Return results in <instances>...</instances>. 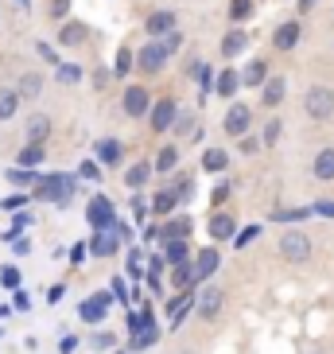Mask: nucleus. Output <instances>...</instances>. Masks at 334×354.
Returning a JSON list of instances; mask_svg holds the SVG:
<instances>
[{
  "label": "nucleus",
  "mask_w": 334,
  "mask_h": 354,
  "mask_svg": "<svg viewBox=\"0 0 334 354\" xmlns=\"http://www.w3.org/2000/svg\"><path fill=\"white\" fill-rule=\"evenodd\" d=\"M164 257H167V265H179V261H190V245H187V238L164 241Z\"/></svg>",
  "instance_id": "obj_27"
},
{
  "label": "nucleus",
  "mask_w": 334,
  "mask_h": 354,
  "mask_svg": "<svg viewBox=\"0 0 334 354\" xmlns=\"http://www.w3.org/2000/svg\"><path fill=\"white\" fill-rule=\"evenodd\" d=\"M32 195L43 198V203H55V207H66V203L74 198V176H63V171L39 176V183H35Z\"/></svg>",
  "instance_id": "obj_1"
},
{
  "label": "nucleus",
  "mask_w": 334,
  "mask_h": 354,
  "mask_svg": "<svg viewBox=\"0 0 334 354\" xmlns=\"http://www.w3.org/2000/svg\"><path fill=\"white\" fill-rule=\"evenodd\" d=\"M35 51H39L43 55V59H47V63H55V66H59V55H55V47H51V43H35Z\"/></svg>",
  "instance_id": "obj_54"
},
{
  "label": "nucleus",
  "mask_w": 334,
  "mask_h": 354,
  "mask_svg": "<svg viewBox=\"0 0 334 354\" xmlns=\"http://www.w3.org/2000/svg\"><path fill=\"white\" fill-rule=\"evenodd\" d=\"M199 82H202V90H206V94L214 90V86H210V82H214V74H210V66H199Z\"/></svg>",
  "instance_id": "obj_57"
},
{
  "label": "nucleus",
  "mask_w": 334,
  "mask_h": 354,
  "mask_svg": "<svg viewBox=\"0 0 334 354\" xmlns=\"http://www.w3.org/2000/svg\"><path fill=\"white\" fill-rule=\"evenodd\" d=\"M117 354H125V351H117Z\"/></svg>",
  "instance_id": "obj_64"
},
{
  "label": "nucleus",
  "mask_w": 334,
  "mask_h": 354,
  "mask_svg": "<svg viewBox=\"0 0 334 354\" xmlns=\"http://www.w3.org/2000/svg\"><path fill=\"white\" fill-rule=\"evenodd\" d=\"M109 292L117 296V304H128V300H132V296H128V284L121 281V277H113V284H109Z\"/></svg>",
  "instance_id": "obj_48"
},
{
  "label": "nucleus",
  "mask_w": 334,
  "mask_h": 354,
  "mask_svg": "<svg viewBox=\"0 0 334 354\" xmlns=\"http://www.w3.org/2000/svg\"><path fill=\"white\" fill-rule=\"evenodd\" d=\"M12 308H16V312H28V308H32V296L23 288H16V304H12Z\"/></svg>",
  "instance_id": "obj_55"
},
{
  "label": "nucleus",
  "mask_w": 334,
  "mask_h": 354,
  "mask_svg": "<svg viewBox=\"0 0 334 354\" xmlns=\"http://www.w3.org/2000/svg\"><path fill=\"white\" fill-rule=\"evenodd\" d=\"M28 203V195H12V198H0V210H16Z\"/></svg>",
  "instance_id": "obj_56"
},
{
  "label": "nucleus",
  "mask_w": 334,
  "mask_h": 354,
  "mask_svg": "<svg viewBox=\"0 0 334 354\" xmlns=\"http://www.w3.org/2000/svg\"><path fill=\"white\" fill-rule=\"evenodd\" d=\"M63 296H66V284H55V288L47 292V300H51V304H59V300H63Z\"/></svg>",
  "instance_id": "obj_59"
},
{
  "label": "nucleus",
  "mask_w": 334,
  "mask_h": 354,
  "mask_svg": "<svg viewBox=\"0 0 334 354\" xmlns=\"http://www.w3.org/2000/svg\"><path fill=\"white\" fill-rule=\"evenodd\" d=\"M86 250H90V245H86V241H78V245H74V250H70V261H74V265H78V261L86 257Z\"/></svg>",
  "instance_id": "obj_60"
},
{
  "label": "nucleus",
  "mask_w": 334,
  "mask_h": 354,
  "mask_svg": "<svg viewBox=\"0 0 334 354\" xmlns=\"http://www.w3.org/2000/svg\"><path fill=\"white\" fill-rule=\"evenodd\" d=\"M86 245H90V257H113L121 250V234L117 230H94V238Z\"/></svg>",
  "instance_id": "obj_8"
},
{
  "label": "nucleus",
  "mask_w": 334,
  "mask_h": 354,
  "mask_svg": "<svg viewBox=\"0 0 334 354\" xmlns=\"http://www.w3.org/2000/svg\"><path fill=\"white\" fill-rule=\"evenodd\" d=\"M132 66H136V51L121 47V51H117V59H113V74H117V78H125V74L132 71Z\"/></svg>",
  "instance_id": "obj_35"
},
{
  "label": "nucleus",
  "mask_w": 334,
  "mask_h": 354,
  "mask_svg": "<svg viewBox=\"0 0 334 354\" xmlns=\"http://www.w3.org/2000/svg\"><path fill=\"white\" fill-rule=\"evenodd\" d=\"M167 59H171V51H167V43L164 39H148L140 51H136V66L144 74H159L167 66Z\"/></svg>",
  "instance_id": "obj_3"
},
{
  "label": "nucleus",
  "mask_w": 334,
  "mask_h": 354,
  "mask_svg": "<svg viewBox=\"0 0 334 354\" xmlns=\"http://www.w3.org/2000/svg\"><path fill=\"white\" fill-rule=\"evenodd\" d=\"M66 12H70V0H55V4H51V16H55V20H59V16H66Z\"/></svg>",
  "instance_id": "obj_58"
},
{
  "label": "nucleus",
  "mask_w": 334,
  "mask_h": 354,
  "mask_svg": "<svg viewBox=\"0 0 334 354\" xmlns=\"http://www.w3.org/2000/svg\"><path fill=\"white\" fill-rule=\"evenodd\" d=\"M299 35H303V24L288 20V24H280V28L272 32V47H276V51H292L295 43H299Z\"/></svg>",
  "instance_id": "obj_12"
},
{
  "label": "nucleus",
  "mask_w": 334,
  "mask_h": 354,
  "mask_svg": "<svg viewBox=\"0 0 334 354\" xmlns=\"http://www.w3.org/2000/svg\"><path fill=\"white\" fill-rule=\"evenodd\" d=\"M284 94H288V82H284V78H264L261 105H264V109H276V105L284 102Z\"/></svg>",
  "instance_id": "obj_17"
},
{
  "label": "nucleus",
  "mask_w": 334,
  "mask_h": 354,
  "mask_svg": "<svg viewBox=\"0 0 334 354\" xmlns=\"http://www.w3.org/2000/svg\"><path fill=\"white\" fill-rule=\"evenodd\" d=\"M152 171H156V167H152V164H132V167H128V171H125V183H128V187H132V191H140V187H144V183H148V176H152Z\"/></svg>",
  "instance_id": "obj_31"
},
{
  "label": "nucleus",
  "mask_w": 334,
  "mask_h": 354,
  "mask_svg": "<svg viewBox=\"0 0 334 354\" xmlns=\"http://www.w3.org/2000/svg\"><path fill=\"white\" fill-rule=\"evenodd\" d=\"M222 300H226V296H222V288H214V284H210V288H202V296H199V315H202V319H214V315L222 312Z\"/></svg>",
  "instance_id": "obj_18"
},
{
  "label": "nucleus",
  "mask_w": 334,
  "mask_h": 354,
  "mask_svg": "<svg viewBox=\"0 0 334 354\" xmlns=\"http://www.w3.org/2000/svg\"><path fill=\"white\" fill-rule=\"evenodd\" d=\"M249 125H253V109L249 105H230V113L222 117V129H226V136H245L249 133Z\"/></svg>",
  "instance_id": "obj_7"
},
{
  "label": "nucleus",
  "mask_w": 334,
  "mask_h": 354,
  "mask_svg": "<svg viewBox=\"0 0 334 354\" xmlns=\"http://www.w3.org/2000/svg\"><path fill=\"white\" fill-rule=\"evenodd\" d=\"M12 253H16V257H28V253H32V241L16 234V238H12Z\"/></svg>",
  "instance_id": "obj_50"
},
{
  "label": "nucleus",
  "mask_w": 334,
  "mask_h": 354,
  "mask_svg": "<svg viewBox=\"0 0 334 354\" xmlns=\"http://www.w3.org/2000/svg\"><path fill=\"white\" fill-rule=\"evenodd\" d=\"M171 284H175L179 292L195 288V284H199V277H195V261H179V265H171Z\"/></svg>",
  "instance_id": "obj_22"
},
{
  "label": "nucleus",
  "mask_w": 334,
  "mask_h": 354,
  "mask_svg": "<svg viewBox=\"0 0 334 354\" xmlns=\"http://www.w3.org/2000/svg\"><path fill=\"white\" fill-rule=\"evenodd\" d=\"M280 257L292 261V265H303V261L311 257V238H307L303 230H288L280 238Z\"/></svg>",
  "instance_id": "obj_4"
},
{
  "label": "nucleus",
  "mask_w": 334,
  "mask_h": 354,
  "mask_svg": "<svg viewBox=\"0 0 334 354\" xmlns=\"http://www.w3.org/2000/svg\"><path fill=\"white\" fill-rule=\"evenodd\" d=\"M156 339H159V327H156V319H148L144 327H140V331L132 335V351H148V346H156Z\"/></svg>",
  "instance_id": "obj_23"
},
{
  "label": "nucleus",
  "mask_w": 334,
  "mask_h": 354,
  "mask_svg": "<svg viewBox=\"0 0 334 354\" xmlns=\"http://www.w3.org/2000/svg\"><path fill=\"white\" fill-rule=\"evenodd\" d=\"M128 277H132V281L148 277V265H144V257H140V250H132V253H128Z\"/></svg>",
  "instance_id": "obj_39"
},
{
  "label": "nucleus",
  "mask_w": 334,
  "mask_h": 354,
  "mask_svg": "<svg viewBox=\"0 0 334 354\" xmlns=\"http://www.w3.org/2000/svg\"><path fill=\"white\" fill-rule=\"evenodd\" d=\"M16 8H32V0H16Z\"/></svg>",
  "instance_id": "obj_63"
},
{
  "label": "nucleus",
  "mask_w": 334,
  "mask_h": 354,
  "mask_svg": "<svg viewBox=\"0 0 334 354\" xmlns=\"http://www.w3.org/2000/svg\"><path fill=\"white\" fill-rule=\"evenodd\" d=\"M8 183L12 187H35V183H39V171H35V167H12Z\"/></svg>",
  "instance_id": "obj_30"
},
{
  "label": "nucleus",
  "mask_w": 334,
  "mask_h": 354,
  "mask_svg": "<svg viewBox=\"0 0 334 354\" xmlns=\"http://www.w3.org/2000/svg\"><path fill=\"white\" fill-rule=\"evenodd\" d=\"M214 90H218L222 97H233L241 90V74L237 71H222L218 74V86H214Z\"/></svg>",
  "instance_id": "obj_33"
},
{
  "label": "nucleus",
  "mask_w": 334,
  "mask_h": 354,
  "mask_svg": "<svg viewBox=\"0 0 334 354\" xmlns=\"http://www.w3.org/2000/svg\"><path fill=\"white\" fill-rule=\"evenodd\" d=\"M257 234H261V226H245V230H237V234H233V245H237V250H245V245H249V241L257 238Z\"/></svg>",
  "instance_id": "obj_45"
},
{
  "label": "nucleus",
  "mask_w": 334,
  "mask_h": 354,
  "mask_svg": "<svg viewBox=\"0 0 334 354\" xmlns=\"http://www.w3.org/2000/svg\"><path fill=\"white\" fill-rule=\"evenodd\" d=\"M20 109V90H0V121H12Z\"/></svg>",
  "instance_id": "obj_32"
},
{
  "label": "nucleus",
  "mask_w": 334,
  "mask_h": 354,
  "mask_svg": "<svg viewBox=\"0 0 334 354\" xmlns=\"http://www.w3.org/2000/svg\"><path fill=\"white\" fill-rule=\"evenodd\" d=\"M315 214H319V218H334V198H323V203H315Z\"/></svg>",
  "instance_id": "obj_53"
},
{
  "label": "nucleus",
  "mask_w": 334,
  "mask_h": 354,
  "mask_svg": "<svg viewBox=\"0 0 334 354\" xmlns=\"http://www.w3.org/2000/svg\"><path fill=\"white\" fill-rule=\"evenodd\" d=\"M175 238H190V218H171L164 230H159V241H175Z\"/></svg>",
  "instance_id": "obj_25"
},
{
  "label": "nucleus",
  "mask_w": 334,
  "mask_h": 354,
  "mask_svg": "<svg viewBox=\"0 0 334 354\" xmlns=\"http://www.w3.org/2000/svg\"><path fill=\"white\" fill-rule=\"evenodd\" d=\"M233 234H237V222H233V214H226V210L210 214V238H214V241H230Z\"/></svg>",
  "instance_id": "obj_14"
},
{
  "label": "nucleus",
  "mask_w": 334,
  "mask_h": 354,
  "mask_svg": "<svg viewBox=\"0 0 334 354\" xmlns=\"http://www.w3.org/2000/svg\"><path fill=\"white\" fill-rule=\"evenodd\" d=\"M94 152H97V160H101V164H121V156H125V145H121V140H113V136H105V140H97L94 145Z\"/></svg>",
  "instance_id": "obj_19"
},
{
  "label": "nucleus",
  "mask_w": 334,
  "mask_h": 354,
  "mask_svg": "<svg viewBox=\"0 0 334 354\" xmlns=\"http://www.w3.org/2000/svg\"><path fill=\"white\" fill-rule=\"evenodd\" d=\"M86 222H90L94 230H113L121 218L113 214V203H109V198L94 195V198H90V207H86Z\"/></svg>",
  "instance_id": "obj_5"
},
{
  "label": "nucleus",
  "mask_w": 334,
  "mask_h": 354,
  "mask_svg": "<svg viewBox=\"0 0 334 354\" xmlns=\"http://www.w3.org/2000/svg\"><path fill=\"white\" fill-rule=\"evenodd\" d=\"M171 191H175V195L183 198V203H187V198L195 195V183H190V176H187V171H183V176H175V187H171Z\"/></svg>",
  "instance_id": "obj_42"
},
{
  "label": "nucleus",
  "mask_w": 334,
  "mask_h": 354,
  "mask_svg": "<svg viewBox=\"0 0 334 354\" xmlns=\"http://www.w3.org/2000/svg\"><path fill=\"white\" fill-rule=\"evenodd\" d=\"M43 160V145L39 140H28V148H20V167H35Z\"/></svg>",
  "instance_id": "obj_36"
},
{
  "label": "nucleus",
  "mask_w": 334,
  "mask_h": 354,
  "mask_svg": "<svg viewBox=\"0 0 334 354\" xmlns=\"http://www.w3.org/2000/svg\"><path fill=\"white\" fill-rule=\"evenodd\" d=\"M199 304V296H195V288H183L175 296V300L167 304V312H171V327H183V319L190 315V308Z\"/></svg>",
  "instance_id": "obj_11"
},
{
  "label": "nucleus",
  "mask_w": 334,
  "mask_h": 354,
  "mask_svg": "<svg viewBox=\"0 0 334 354\" xmlns=\"http://www.w3.org/2000/svg\"><path fill=\"white\" fill-rule=\"evenodd\" d=\"M113 304H117L113 292H94V296H86V300H82L78 315H82L86 323H101V319H105V312H109Z\"/></svg>",
  "instance_id": "obj_6"
},
{
  "label": "nucleus",
  "mask_w": 334,
  "mask_h": 354,
  "mask_svg": "<svg viewBox=\"0 0 334 354\" xmlns=\"http://www.w3.org/2000/svg\"><path fill=\"white\" fill-rule=\"evenodd\" d=\"M152 109V94H148L144 86H128L125 90V117H148Z\"/></svg>",
  "instance_id": "obj_10"
},
{
  "label": "nucleus",
  "mask_w": 334,
  "mask_h": 354,
  "mask_svg": "<svg viewBox=\"0 0 334 354\" xmlns=\"http://www.w3.org/2000/svg\"><path fill=\"white\" fill-rule=\"evenodd\" d=\"M94 346L109 351V346H117V335H113V331H97V335H94Z\"/></svg>",
  "instance_id": "obj_51"
},
{
  "label": "nucleus",
  "mask_w": 334,
  "mask_h": 354,
  "mask_svg": "<svg viewBox=\"0 0 334 354\" xmlns=\"http://www.w3.org/2000/svg\"><path fill=\"white\" fill-rule=\"evenodd\" d=\"M226 164H230V156H226L222 148H206V152H202V167H206V171H226Z\"/></svg>",
  "instance_id": "obj_34"
},
{
  "label": "nucleus",
  "mask_w": 334,
  "mask_h": 354,
  "mask_svg": "<svg viewBox=\"0 0 334 354\" xmlns=\"http://www.w3.org/2000/svg\"><path fill=\"white\" fill-rule=\"evenodd\" d=\"M299 8L307 12V8H315V0H299Z\"/></svg>",
  "instance_id": "obj_62"
},
{
  "label": "nucleus",
  "mask_w": 334,
  "mask_h": 354,
  "mask_svg": "<svg viewBox=\"0 0 334 354\" xmlns=\"http://www.w3.org/2000/svg\"><path fill=\"white\" fill-rule=\"evenodd\" d=\"M264 78H268V66H264V59H253V63L241 71V86H264Z\"/></svg>",
  "instance_id": "obj_24"
},
{
  "label": "nucleus",
  "mask_w": 334,
  "mask_h": 354,
  "mask_svg": "<svg viewBox=\"0 0 334 354\" xmlns=\"http://www.w3.org/2000/svg\"><path fill=\"white\" fill-rule=\"evenodd\" d=\"M0 284H4V288H20V269H16V265H4V269H0Z\"/></svg>",
  "instance_id": "obj_44"
},
{
  "label": "nucleus",
  "mask_w": 334,
  "mask_h": 354,
  "mask_svg": "<svg viewBox=\"0 0 334 354\" xmlns=\"http://www.w3.org/2000/svg\"><path fill=\"white\" fill-rule=\"evenodd\" d=\"M245 47H249V35H245V28H230V32H226V39H222V55H226V59H237V55H245Z\"/></svg>",
  "instance_id": "obj_16"
},
{
  "label": "nucleus",
  "mask_w": 334,
  "mask_h": 354,
  "mask_svg": "<svg viewBox=\"0 0 334 354\" xmlns=\"http://www.w3.org/2000/svg\"><path fill=\"white\" fill-rule=\"evenodd\" d=\"M148 113H152V133H167V129L175 125L179 105L171 102V97H159V102L152 105V109H148Z\"/></svg>",
  "instance_id": "obj_9"
},
{
  "label": "nucleus",
  "mask_w": 334,
  "mask_h": 354,
  "mask_svg": "<svg viewBox=\"0 0 334 354\" xmlns=\"http://www.w3.org/2000/svg\"><path fill=\"white\" fill-rule=\"evenodd\" d=\"M144 28H148V39H164V35L175 28V12H152Z\"/></svg>",
  "instance_id": "obj_15"
},
{
  "label": "nucleus",
  "mask_w": 334,
  "mask_h": 354,
  "mask_svg": "<svg viewBox=\"0 0 334 354\" xmlns=\"http://www.w3.org/2000/svg\"><path fill=\"white\" fill-rule=\"evenodd\" d=\"M164 269H167V257L164 253H152L148 257V277H164Z\"/></svg>",
  "instance_id": "obj_47"
},
{
  "label": "nucleus",
  "mask_w": 334,
  "mask_h": 354,
  "mask_svg": "<svg viewBox=\"0 0 334 354\" xmlns=\"http://www.w3.org/2000/svg\"><path fill=\"white\" fill-rule=\"evenodd\" d=\"M59 82H66V86L82 82V71H78V66H70V63H59Z\"/></svg>",
  "instance_id": "obj_43"
},
{
  "label": "nucleus",
  "mask_w": 334,
  "mask_h": 354,
  "mask_svg": "<svg viewBox=\"0 0 334 354\" xmlns=\"http://www.w3.org/2000/svg\"><path fill=\"white\" fill-rule=\"evenodd\" d=\"M175 203H179V195L171 187H164V191H156V195H152V214H171V210H175Z\"/></svg>",
  "instance_id": "obj_26"
},
{
  "label": "nucleus",
  "mask_w": 334,
  "mask_h": 354,
  "mask_svg": "<svg viewBox=\"0 0 334 354\" xmlns=\"http://www.w3.org/2000/svg\"><path fill=\"white\" fill-rule=\"evenodd\" d=\"M303 113L311 117V121H326V117H334V90L331 86H311L307 97H303Z\"/></svg>",
  "instance_id": "obj_2"
},
{
  "label": "nucleus",
  "mask_w": 334,
  "mask_h": 354,
  "mask_svg": "<svg viewBox=\"0 0 334 354\" xmlns=\"http://www.w3.org/2000/svg\"><path fill=\"white\" fill-rule=\"evenodd\" d=\"M307 214H315L311 207H292V210H272V222H303Z\"/></svg>",
  "instance_id": "obj_37"
},
{
  "label": "nucleus",
  "mask_w": 334,
  "mask_h": 354,
  "mask_svg": "<svg viewBox=\"0 0 334 354\" xmlns=\"http://www.w3.org/2000/svg\"><path fill=\"white\" fill-rule=\"evenodd\" d=\"M218 265H222V253L214 250V245H206V250H199V257H195V277H199V281H210V277L218 272Z\"/></svg>",
  "instance_id": "obj_13"
},
{
  "label": "nucleus",
  "mask_w": 334,
  "mask_h": 354,
  "mask_svg": "<svg viewBox=\"0 0 334 354\" xmlns=\"http://www.w3.org/2000/svg\"><path fill=\"white\" fill-rule=\"evenodd\" d=\"M144 241H159V226H144Z\"/></svg>",
  "instance_id": "obj_61"
},
{
  "label": "nucleus",
  "mask_w": 334,
  "mask_h": 354,
  "mask_svg": "<svg viewBox=\"0 0 334 354\" xmlns=\"http://www.w3.org/2000/svg\"><path fill=\"white\" fill-rule=\"evenodd\" d=\"M43 94V74L39 71H28L20 78V97H28V102H32V97H39Z\"/></svg>",
  "instance_id": "obj_29"
},
{
  "label": "nucleus",
  "mask_w": 334,
  "mask_h": 354,
  "mask_svg": "<svg viewBox=\"0 0 334 354\" xmlns=\"http://www.w3.org/2000/svg\"><path fill=\"white\" fill-rule=\"evenodd\" d=\"M249 16H253V0H233V4H230V20L233 24L249 20Z\"/></svg>",
  "instance_id": "obj_40"
},
{
  "label": "nucleus",
  "mask_w": 334,
  "mask_h": 354,
  "mask_svg": "<svg viewBox=\"0 0 334 354\" xmlns=\"http://www.w3.org/2000/svg\"><path fill=\"white\" fill-rule=\"evenodd\" d=\"M47 133H51V117L47 113H35V117H28V140H47Z\"/></svg>",
  "instance_id": "obj_28"
},
{
  "label": "nucleus",
  "mask_w": 334,
  "mask_h": 354,
  "mask_svg": "<svg viewBox=\"0 0 334 354\" xmlns=\"http://www.w3.org/2000/svg\"><path fill=\"white\" fill-rule=\"evenodd\" d=\"M311 171H315V179H319V183H334V148H319V156H315Z\"/></svg>",
  "instance_id": "obj_20"
},
{
  "label": "nucleus",
  "mask_w": 334,
  "mask_h": 354,
  "mask_svg": "<svg viewBox=\"0 0 334 354\" xmlns=\"http://www.w3.org/2000/svg\"><path fill=\"white\" fill-rule=\"evenodd\" d=\"M86 35H90V24H63L59 28V47H78V43H86Z\"/></svg>",
  "instance_id": "obj_21"
},
{
  "label": "nucleus",
  "mask_w": 334,
  "mask_h": 354,
  "mask_svg": "<svg viewBox=\"0 0 334 354\" xmlns=\"http://www.w3.org/2000/svg\"><path fill=\"white\" fill-rule=\"evenodd\" d=\"M175 164H179V148H175V145H167L164 152L156 156V164H152V167H156V171H171Z\"/></svg>",
  "instance_id": "obj_38"
},
{
  "label": "nucleus",
  "mask_w": 334,
  "mask_h": 354,
  "mask_svg": "<svg viewBox=\"0 0 334 354\" xmlns=\"http://www.w3.org/2000/svg\"><path fill=\"white\" fill-rule=\"evenodd\" d=\"M164 43H167V51L175 55V51H179V47H183V32H175V28H171V32H167V35H164Z\"/></svg>",
  "instance_id": "obj_52"
},
{
  "label": "nucleus",
  "mask_w": 334,
  "mask_h": 354,
  "mask_svg": "<svg viewBox=\"0 0 334 354\" xmlns=\"http://www.w3.org/2000/svg\"><path fill=\"white\" fill-rule=\"evenodd\" d=\"M237 140H241V152H245V156H253V152H261V148H264V140H257V136H249V133H245V136H237Z\"/></svg>",
  "instance_id": "obj_46"
},
{
  "label": "nucleus",
  "mask_w": 334,
  "mask_h": 354,
  "mask_svg": "<svg viewBox=\"0 0 334 354\" xmlns=\"http://www.w3.org/2000/svg\"><path fill=\"white\" fill-rule=\"evenodd\" d=\"M78 179L97 183V179H101V164H97V160H82V164H78Z\"/></svg>",
  "instance_id": "obj_41"
},
{
  "label": "nucleus",
  "mask_w": 334,
  "mask_h": 354,
  "mask_svg": "<svg viewBox=\"0 0 334 354\" xmlns=\"http://www.w3.org/2000/svg\"><path fill=\"white\" fill-rule=\"evenodd\" d=\"M276 140H280V121L272 117L268 125H264V148H272V145H276Z\"/></svg>",
  "instance_id": "obj_49"
}]
</instances>
